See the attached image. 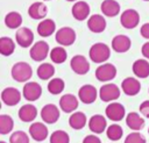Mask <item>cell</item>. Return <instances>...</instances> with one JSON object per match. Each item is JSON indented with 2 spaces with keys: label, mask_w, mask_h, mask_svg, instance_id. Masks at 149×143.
<instances>
[{
  "label": "cell",
  "mask_w": 149,
  "mask_h": 143,
  "mask_svg": "<svg viewBox=\"0 0 149 143\" xmlns=\"http://www.w3.org/2000/svg\"><path fill=\"white\" fill-rule=\"evenodd\" d=\"M88 56H90V59L93 63L101 64V63H105L109 58L111 49H109V47L107 44H105L102 42H98V43H94L90 48Z\"/></svg>",
  "instance_id": "6da1fadb"
},
{
  "label": "cell",
  "mask_w": 149,
  "mask_h": 143,
  "mask_svg": "<svg viewBox=\"0 0 149 143\" xmlns=\"http://www.w3.org/2000/svg\"><path fill=\"white\" fill-rule=\"evenodd\" d=\"M12 78L17 83H26L33 76L31 66L26 62H17L12 66L10 70Z\"/></svg>",
  "instance_id": "7a4b0ae2"
},
{
  "label": "cell",
  "mask_w": 149,
  "mask_h": 143,
  "mask_svg": "<svg viewBox=\"0 0 149 143\" xmlns=\"http://www.w3.org/2000/svg\"><path fill=\"white\" fill-rule=\"evenodd\" d=\"M55 40L61 47L72 45L76 41V31L71 27H62L56 31Z\"/></svg>",
  "instance_id": "3957f363"
},
{
  "label": "cell",
  "mask_w": 149,
  "mask_h": 143,
  "mask_svg": "<svg viewBox=\"0 0 149 143\" xmlns=\"http://www.w3.org/2000/svg\"><path fill=\"white\" fill-rule=\"evenodd\" d=\"M30 58L35 62H42L47 58L48 55H50V48L49 44L44 41H37L34 43L29 50Z\"/></svg>",
  "instance_id": "277c9868"
},
{
  "label": "cell",
  "mask_w": 149,
  "mask_h": 143,
  "mask_svg": "<svg viewBox=\"0 0 149 143\" xmlns=\"http://www.w3.org/2000/svg\"><path fill=\"white\" fill-rule=\"evenodd\" d=\"M95 78L99 81H111L116 77V67L112 63H105L95 69Z\"/></svg>",
  "instance_id": "5b68a950"
},
{
  "label": "cell",
  "mask_w": 149,
  "mask_h": 143,
  "mask_svg": "<svg viewBox=\"0 0 149 143\" xmlns=\"http://www.w3.org/2000/svg\"><path fill=\"white\" fill-rule=\"evenodd\" d=\"M99 96L104 102H113L120 96V88L118 85L108 83L100 87Z\"/></svg>",
  "instance_id": "8992f818"
},
{
  "label": "cell",
  "mask_w": 149,
  "mask_h": 143,
  "mask_svg": "<svg viewBox=\"0 0 149 143\" xmlns=\"http://www.w3.org/2000/svg\"><path fill=\"white\" fill-rule=\"evenodd\" d=\"M140 22V14L137 10L135 9H126L121 13L120 16V23L123 28L126 29H134L135 27H137Z\"/></svg>",
  "instance_id": "52a82bcc"
},
{
  "label": "cell",
  "mask_w": 149,
  "mask_h": 143,
  "mask_svg": "<svg viewBox=\"0 0 149 143\" xmlns=\"http://www.w3.org/2000/svg\"><path fill=\"white\" fill-rule=\"evenodd\" d=\"M22 95L27 101H36L42 95V86L36 81L26 83L22 88Z\"/></svg>",
  "instance_id": "ba28073f"
},
{
  "label": "cell",
  "mask_w": 149,
  "mask_h": 143,
  "mask_svg": "<svg viewBox=\"0 0 149 143\" xmlns=\"http://www.w3.org/2000/svg\"><path fill=\"white\" fill-rule=\"evenodd\" d=\"M105 114H106L107 119H109L114 122H119L125 117L126 109H125V106L121 105L120 102H111L107 105V107L105 109Z\"/></svg>",
  "instance_id": "9c48e42d"
},
{
  "label": "cell",
  "mask_w": 149,
  "mask_h": 143,
  "mask_svg": "<svg viewBox=\"0 0 149 143\" xmlns=\"http://www.w3.org/2000/svg\"><path fill=\"white\" fill-rule=\"evenodd\" d=\"M71 70L77 74H86L90 71V63L83 55H74L70 60Z\"/></svg>",
  "instance_id": "30bf717a"
},
{
  "label": "cell",
  "mask_w": 149,
  "mask_h": 143,
  "mask_svg": "<svg viewBox=\"0 0 149 143\" xmlns=\"http://www.w3.org/2000/svg\"><path fill=\"white\" fill-rule=\"evenodd\" d=\"M59 115H61L59 109L54 103H47L41 109V117H42L43 122L49 123V124L57 122L59 119Z\"/></svg>",
  "instance_id": "8fae6325"
},
{
  "label": "cell",
  "mask_w": 149,
  "mask_h": 143,
  "mask_svg": "<svg viewBox=\"0 0 149 143\" xmlns=\"http://www.w3.org/2000/svg\"><path fill=\"white\" fill-rule=\"evenodd\" d=\"M15 40L21 48H28L34 42V33L27 27H21L15 33Z\"/></svg>",
  "instance_id": "7c38bea8"
},
{
  "label": "cell",
  "mask_w": 149,
  "mask_h": 143,
  "mask_svg": "<svg viewBox=\"0 0 149 143\" xmlns=\"http://www.w3.org/2000/svg\"><path fill=\"white\" fill-rule=\"evenodd\" d=\"M97 96H98L97 88L93 85H90V84L83 85L79 88V91H78V98H79V100L83 103H86V105L93 103L97 100Z\"/></svg>",
  "instance_id": "4fadbf2b"
},
{
  "label": "cell",
  "mask_w": 149,
  "mask_h": 143,
  "mask_svg": "<svg viewBox=\"0 0 149 143\" xmlns=\"http://www.w3.org/2000/svg\"><path fill=\"white\" fill-rule=\"evenodd\" d=\"M1 100L7 106H16L21 100V92L15 87H6L1 92Z\"/></svg>",
  "instance_id": "5bb4252c"
},
{
  "label": "cell",
  "mask_w": 149,
  "mask_h": 143,
  "mask_svg": "<svg viewBox=\"0 0 149 143\" xmlns=\"http://www.w3.org/2000/svg\"><path fill=\"white\" fill-rule=\"evenodd\" d=\"M122 92L128 96H134L141 91V83L134 77H127L121 83Z\"/></svg>",
  "instance_id": "9a60e30c"
},
{
  "label": "cell",
  "mask_w": 149,
  "mask_h": 143,
  "mask_svg": "<svg viewBox=\"0 0 149 143\" xmlns=\"http://www.w3.org/2000/svg\"><path fill=\"white\" fill-rule=\"evenodd\" d=\"M49 130L42 122H33L29 127V135L36 142H42L48 137Z\"/></svg>",
  "instance_id": "2e32d148"
},
{
  "label": "cell",
  "mask_w": 149,
  "mask_h": 143,
  "mask_svg": "<svg viewBox=\"0 0 149 143\" xmlns=\"http://www.w3.org/2000/svg\"><path fill=\"white\" fill-rule=\"evenodd\" d=\"M106 26H107L106 20H105V17H104L102 15H100V14H93V15H91V16L88 17V20H87V28H88L92 33H94V34H100V33H102V31L106 29Z\"/></svg>",
  "instance_id": "e0dca14e"
},
{
  "label": "cell",
  "mask_w": 149,
  "mask_h": 143,
  "mask_svg": "<svg viewBox=\"0 0 149 143\" xmlns=\"http://www.w3.org/2000/svg\"><path fill=\"white\" fill-rule=\"evenodd\" d=\"M132 47V41L127 35H116L112 40V49L115 52H127Z\"/></svg>",
  "instance_id": "ac0fdd59"
},
{
  "label": "cell",
  "mask_w": 149,
  "mask_h": 143,
  "mask_svg": "<svg viewBox=\"0 0 149 143\" xmlns=\"http://www.w3.org/2000/svg\"><path fill=\"white\" fill-rule=\"evenodd\" d=\"M48 14V7L44 2H33L28 8V15L34 20H44Z\"/></svg>",
  "instance_id": "d6986e66"
},
{
  "label": "cell",
  "mask_w": 149,
  "mask_h": 143,
  "mask_svg": "<svg viewBox=\"0 0 149 143\" xmlns=\"http://www.w3.org/2000/svg\"><path fill=\"white\" fill-rule=\"evenodd\" d=\"M59 108L64 113H73L78 108V99L73 94H64L59 99Z\"/></svg>",
  "instance_id": "ffe728a7"
},
{
  "label": "cell",
  "mask_w": 149,
  "mask_h": 143,
  "mask_svg": "<svg viewBox=\"0 0 149 143\" xmlns=\"http://www.w3.org/2000/svg\"><path fill=\"white\" fill-rule=\"evenodd\" d=\"M90 6L86 1H77L71 8L72 16L78 21H84L90 15Z\"/></svg>",
  "instance_id": "44dd1931"
},
{
  "label": "cell",
  "mask_w": 149,
  "mask_h": 143,
  "mask_svg": "<svg viewBox=\"0 0 149 143\" xmlns=\"http://www.w3.org/2000/svg\"><path fill=\"white\" fill-rule=\"evenodd\" d=\"M88 128L93 134H101L107 129L106 117L100 114H95L91 116L88 120Z\"/></svg>",
  "instance_id": "7402d4cb"
},
{
  "label": "cell",
  "mask_w": 149,
  "mask_h": 143,
  "mask_svg": "<svg viewBox=\"0 0 149 143\" xmlns=\"http://www.w3.org/2000/svg\"><path fill=\"white\" fill-rule=\"evenodd\" d=\"M126 124L134 131H140L144 128V119L136 112H130L126 116Z\"/></svg>",
  "instance_id": "603a6c76"
},
{
  "label": "cell",
  "mask_w": 149,
  "mask_h": 143,
  "mask_svg": "<svg viewBox=\"0 0 149 143\" xmlns=\"http://www.w3.org/2000/svg\"><path fill=\"white\" fill-rule=\"evenodd\" d=\"M17 115L22 122H33L37 116V108L31 103H26L21 106Z\"/></svg>",
  "instance_id": "cb8c5ba5"
},
{
  "label": "cell",
  "mask_w": 149,
  "mask_h": 143,
  "mask_svg": "<svg viewBox=\"0 0 149 143\" xmlns=\"http://www.w3.org/2000/svg\"><path fill=\"white\" fill-rule=\"evenodd\" d=\"M100 9L105 16L114 17L120 13V3L115 0H104L100 5Z\"/></svg>",
  "instance_id": "d4e9b609"
},
{
  "label": "cell",
  "mask_w": 149,
  "mask_h": 143,
  "mask_svg": "<svg viewBox=\"0 0 149 143\" xmlns=\"http://www.w3.org/2000/svg\"><path fill=\"white\" fill-rule=\"evenodd\" d=\"M132 70H133V73L137 77V78H147L149 77V62L147 59H136L134 63H133V66H132Z\"/></svg>",
  "instance_id": "484cf974"
},
{
  "label": "cell",
  "mask_w": 149,
  "mask_h": 143,
  "mask_svg": "<svg viewBox=\"0 0 149 143\" xmlns=\"http://www.w3.org/2000/svg\"><path fill=\"white\" fill-rule=\"evenodd\" d=\"M55 30H56V23L51 19H44L37 26V34L41 37H49L55 33Z\"/></svg>",
  "instance_id": "4316f807"
},
{
  "label": "cell",
  "mask_w": 149,
  "mask_h": 143,
  "mask_svg": "<svg viewBox=\"0 0 149 143\" xmlns=\"http://www.w3.org/2000/svg\"><path fill=\"white\" fill-rule=\"evenodd\" d=\"M86 123H88L87 122V117L83 112H74L69 117V124L74 130L83 129L86 126Z\"/></svg>",
  "instance_id": "83f0119b"
},
{
  "label": "cell",
  "mask_w": 149,
  "mask_h": 143,
  "mask_svg": "<svg viewBox=\"0 0 149 143\" xmlns=\"http://www.w3.org/2000/svg\"><path fill=\"white\" fill-rule=\"evenodd\" d=\"M5 24L9 29H19L22 24V15L17 12H9L5 16Z\"/></svg>",
  "instance_id": "f1b7e54d"
},
{
  "label": "cell",
  "mask_w": 149,
  "mask_h": 143,
  "mask_svg": "<svg viewBox=\"0 0 149 143\" xmlns=\"http://www.w3.org/2000/svg\"><path fill=\"white\" fill-rule=\"evenodd\" d=\"M50 59L55 64H62L68 58V52L64 47H55L50 50Z\"/></svg>",
  "instance_id": "f546056e"
},
{
  "label": "cell",
  "mask_w": 149,
  "mask_h": 143,
  "mask_svg": "<svg viewBox=\"0 0 149 143\" xmlns=\"http://www.w3.org/2000/svg\"><path fill=\"white\" fill-rule=\"evenodd\" d=\"M15 51V43L10 37L2 36L0 38V53L2 56H10Z\"/></svg>",
  "instance_id": "4dcf8cb0"
},
{
  "label": "cell",
  "mask_w": 149,
  "mask_h": 143,
  "mask_svg": "<svg viewBox=\"0 0 149 143\" xmlns=\"http://www.w3.org/2000/svg\"><path fill=\"white\" fill-rule=\"evenodd\" d=\"M37 77L42 80H48L50 78H52V76L55 74V67L52 64L50 63H42L38 67H37Z\"/></svg>",
  "instance_id": "1f68e13d"
},
{
  "label": "cell",
  "mask_w": 149,
  "mask_h": 143,
  "mask_svg": "<svg viewBox=\"0 0 149 143\" xmlns=\"http://www.w3.org/2000/svg\"><path fill=\"white\" fill-rule=\"evenodd\" d=\"M65 87V83L62 78H52L50 79V81L48 83V91L52 94V95H57L61 94L64 91Z\"/></svg>",
  "instance_id": "d6a6232c"
},
{
  "label": "cell",
  "mask_w": 149,
  "mask_h": 143,
  "mask_svg": "<svg viewBox=\"0 0 149 143\" xmlns=\"http://www.w3.org/2000/svg\"><path fill=\"white\" fill-rule=\"evenodd\" d=\"M14 128V120L12 116L2 114L0 115V134L1 135H7L9 134Z\"/></svg>",
  "instance_id": "836d02e7"
},
{
  "label": "cell",
  "mask_w": 149,
  "mask_h": 143,
  "mask_svg": "<svg viewBox=\"0 0 149 143\" xmlns=\"http://www.w3.org/2000/svg\"><path fill=\"white\" fill-rule=\"evenodd\" d=\"M123 135V129L118 123H113L107 127L106 129V136L111 141H119Z\"/></svg>",
  "instance_id": "e575fe53"
},
{
  "label": "cell",
  "mask_w": 149,
  "mask_h": 143,
  "mask_svg": "<svg viewBox=\"0 0 149 143\" xmlns=\"http://www.w3.org/2000/svg\"><path fill=\"white\" fill-rule=\"evenodd\" d=\"M50 143H70V136L64 130H56L50 135Z\"/></svg>",
  "instance_id": "d590c367"
},
{
  "label": "cell",
  "mask_w": 149,
  "mask_h": 143,
  "mask_svg": "<svg viewBox=\"0 0 149 143\" xmlns=\"http://www.w3.org/2000/svg\"><path fill=\"white\" fill-rule=\"evenodd\" d=\"M9 143H29V136L23 130H16L10 135Z\"/></svg>",
  "instance_id": "8d00e7d4"
},
{
  "label": "cell",
  "mask_w": 149,
  "mask_h": 143,
  "mask_svg": "<svg viewBox=\"0 0 149 143\" xmlns=\"http://www.w3.org/2000/svg\"><path fill=\"white\" fill-rule=\"evenodd\" d=\"M123 143H147V141L140 131H133L126 136Z\"/></svg>",
  "instance_id": "74e56055"
},
{
  "label": "cell",
  "mask_w": 149,
  "mask_h": 143,
  "mask_svg": "<svg viewBox=\"0 0 149 143\" xmlns=\"http://www.w3.org/2000/svg\"><path fill=\"white\" fill-rule=\"evenodd\" d=\"M140 113L144 116V117H147V119H149V100H144L141 105H140Z\"/></svg>",
  "instance_id": "f35d334b"
},
{
  "label": "cell",
  "mask_w": 149,
  "mask_h": 143,
  "mask_svg": "<svg viewBox=\"0 0 149 143\" xmlns=\"http://www.w3.org/2000/svg\"><path fill=\"white\" fill-rule=\"evenodd\" d=\"M83 143H101V141H100V138L98 136H95L94 134H92V135L85 136L84 140H83Z\"/></svg>",
  "instance_id": "ab89813d"
},
{
  "label": "cell",
  "mask_w": 149,
  "mask_h": 143,
  "mask_svg": "<svg viewBox=\"0 0 149 143\" xmlns=\"http://www.w3.org/2000/svg\"><path fill=\"white\" fill-rule=\"evenodd\" d=\"M140 33H141V36H142V37L149 40V22L142 24V27H141V29H140Z\"/></svg>",
  "instance_id": "60d3db41"
},
{
  "label": "cell",
  "mask_w": 149,
  "mask_h": 143,
  "mask_svg": "<svg viewBox=\"0 0 149 143\" xmlns=\"http://www.w3.org/2000/svg\"><path fill=\"white\" fill-rule=\"evenodd\" d=\"M141 52H142V55H143V57H144L146 59H149V41L146 42V43L142 45Z\"/></svg>",
  "instance_id": "b9f144b4"
},
{
  "label": "cell",
  "mask_w": 149,
  "mask_h": 143,
  "mask_svg": "<svg viewBox=\"0 0 149 143\" xmlns=\"http://www.w3.org/2000/svg\"><path fill=\"white\" fill-rule=\"evenodd\" d=\"M66 1H77V0H66Z\"/></svg>",
  "instance_id": "7bdbcfd3"
},
{
  "label": "cell",
  "mask_w": 149,
  "mask_h": 143,
  "mask_svg": "<svg viewBox=\"0 0 149 143\" xmlns=\"http://www.w3.org/2000/svg\"><path fill=\"white\" fill-rule=\"evenodd\" d=\"M0 143H6V142H5V141H1V142H0Z\"/></svg>",
  "instance_id": "ee69618b"
},
{
  "label": "cell",
  "mask_w": 149,
  "mask_h": 143,
  "mask_svg": "<svg viewBox=\"0 0 149 143\" xmlns=\"http://www.w3.org/2000/svg\"><path fill=\"white\" fill-rule=\"evenodd\" d=\"M143 1H149V0H143Z\"/></svg>",
  "instance_id": "f6af8a7d"
},
{
  "label": "cell",
  "mask_w": 149,
  "mask_h": 143,
  "mask_svg": "<svg viewBox=\"0 0 149 143\" xmlns=\"http://www.w3.org/2000/svg\"><path fill=\"white\" fill-rule=\"evenodd\" d=\"M148 134H149V128H148Z\"/></svg>",
  "instance_id": "bcb514c9"
},
{
  "label": "cell",
  "mask_w": 149,
  "mask_h": 143,
  "mask_svg": "<svg viewBox=\"0 0 149 143\" xmlns=\"http://www.w3.org/2000/svg\"><path fill=\"white\" fill-rule=\"evenodd\" d=\"M44 1H49V0H44Z\"/></svg>",
  "instance_id": "7dc6e473"
},
{
  "label": "cell",
  "mask_w": 149,
  "mask_h": 143,
  "mask_svg": "<svg viewBox=\"0 0 149 143\" xmlns=\"http://www.w3.org/2000/svg\"><path fill=\"white\" fill-rule=\"evenodd\" d=\"M148 92H149V90H148Z\"/></svg>",
  "instance_id": "c3c4849f"
}]
</instances>
